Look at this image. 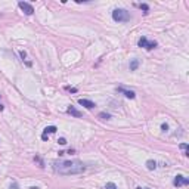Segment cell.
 Listing matches in <instances>:
<instances>
[{
	"label": "cell",
	"instance_id": "obj_3",
	"mask_svg": "<svg viewBox=\"0 0 189 189\" xmlns=\"http://www.w3.org/2000/svg\"><path fill=\"white\" fill-rule=\"evenodd\" d=\"M138 45H139V47H143L146 50H152L154 47H157V41H149L146 37H140Z\"/></svg>",
	"mask_w": 189,
	"mask_h": 189
},
{
	"label": "cell",
	"instance_id": "obj_20",
	"mask_svg": "<svg viewBox=\"0 0 189 189\" xmlns=\"http://www.w3.org/2000/svg\"><path fill=\"white\" fill-rule=\"evenodd\" d=\"M136 189H149V188H136Z\"/></svg>",
	"mask_w": 189,
	"mask_h": 189
},
{
	"label": "cell",
	"instance_id": "obj_8",
	"mask_svg": "<svg viewBox=\"0 0 189 189\" xmlns=\"http://www.w3.org/2000/svg\"><path fill=\"white\" fill-rule=\"evenodd\" d=\"M78 104L81 106H84V108H87V109H93L94 108V104L89 99H78Z\"/></svg>",
	"mask_w": 189,
	"mask_h": 189
},
{
	"label": "cell",
	"instance_id": "obj_13",
	"mask_svg": "<svg viewBox=\"0 0 189 189\" xmlns=\"http://www.w3.org/2000/svg\"><path fill=\"white\" fill-rule=\"evenodd\" d=\"M139 7L142 9V11H145V13H146V12L149 11V6H148V5H145V3H143V5H139Z\"/></svg>",
	"mask_w": 189,
	"mask_h": 189
},
{
	"label": "cell",
	"instance_id": "obj_17",
	"mask_svg": "<svg viewBox=\"0 0 189 189\" xmlns=\"http://www.w3.org/2000/svg\"><path fill=\"white\" fill-rule=\"evenodd\" d=\"M67 90L72 92V93H75V92H77V89H75V87H67Z\"/></svg>",
	"mask_w": 189,
	"mask_h": 189
},
{
	"label": "cell",
	"instance_id": "obj_15",
	"mask_svg": "<svg viewBox=\"0 0 189 189\" xmlns=\"http://www.w3.org/2000/svg\"><path fill=\"white\" fill-rule=\"evenodd\" d=\"M99 117H100V118H104V120H108V118H109V114H105V112H100V114H99Z\"/></svg>",
	"mask_w": 189,
	"mask_h": 189
},
{
	"label": "cell",
	"instance_id": "obj_5",
	"mask_svg": "<svg viewBox=\"0 0 189 189\" xmlns=\"http://www.w3.org/2000/svg\"><path fill=\"white\" fill-rule=\"evenodd\" d=\"M173 185L174 186H183V185H189V179L185 177V176H182V174H177L176 177H174V180H173Z\"/></svg>",
	"mask_w": 189,
	"mask_h": 189
},
{
	"label": "cell",
	"instance_id": "obj_4",
	"mask_svg": "<svg viewBox=\"0 0 189 189\" xmlns=\"http://www.w3.org/2000/svg\"><path fill=\"white\" fill-rule=\"evenodd\" d=\"M18 6L21 7V11H22L25 15H33L34 7L30 5V3H27V2H19V3H18Z\"/></svg>",
	"mask_w": 189,
	"mask_h": 189
},
{
	"label": "cell",
	"instance_id": "obj_7",
	"mask_svg": "<svg viewBox=\"0 0 189 189\" xmlns=\"http://www.w3.org/2000/svg\"><path fill=\"white\" fill-rule=\"evenodd\" d=\"M117 90L120 92V93H123L126 98H128V99H134L136 98V94H134L133 90H126L124 87H117Z\"/></svg>",
	"mask_w": 189,
	"mask_h": 189
},
{
	"label": "cell",
	"instance_id": "obj_10",
	"mask_svg": "<svg viewBox=\"0 0 189 189\" xmlns=\"http://www.w3.org/2000/svg\"><path fill=\"white\" fill-rule=\"evenodd\" d=\"M139 67V61L138 59H133V61L130 62V71H136Z\"/></svg>",
	"mask_w": 189,
	"mask_h": 189
},
{
	"label": "cell",
	"instance_id": "obj_18",
	"mask_svg": "<svg viewBox=\"0 0 189 189\" xmlns=\"http://www.w3.org/2000/svg\"><path fill=\"white\" fill-rule=\"evenodd\" d=\"M161 128H162V130H164V132H167V128H168V127H167V124H162V126H161Z\"/></svg>",
	"mask_w": 189,
	"mask_h": 189
},
{
	"label": "cell",
	"instance_id": "obj_9",
	"mask_svg": "<svg viewBox=\"0 0 189 189\" xmlns=\"http://www.w3.org/2000/svg\"><path fill=\"white\" fill-rule=\"evenodd\" d=\"M67 112H68V114H71V115H74V117H77V118H80L81 115H83V114L78 111V109H75L74 106H70V108L67 109Z\"/></svg>",
	"mask_w": 189,
	"mask_h": 189
},
{
	"label": "cell",
	"instance_id": "obj_2",
	"mask_svg": "<svg viewBox=\"0 0 189 189\" xmlns=\"http://www.w3.org/2000/svg\"><path fill=\"white\" fill-rule=\"evenodd\" d=\"M112 19L115 22H127V21H130V13L126 9H114L112 11Z\"/></svg>",
	"mask_w": 189,
	"mask_h": 189
},
{
	"label": "cell",
	"instance_id": "obj_14",
	"mask_svg": "<svg viewBox=\"0 0 189 189\" xmlns=\"http://www.w3.org/2000/svg\"><path fill=\"white\" fill-rule=\"evenodd\" d=\"M105 189H117V186H115L114 183H111V182H109V183H106Z\"/></svg>",
	"mask_w": 189,
	"mask_h": 189
},
{
	"label": "cell",
	"instance_id": "obj_1",
	"mask_svg": "<svg viewBox=\"0 0 189 189\" xmlns=\"http://www.w3.org/2000/svg\"><path fill=\"white\" fill-rule=\"evenodd\" d=\"M52 167H53V172L59 173L62 176L80 174L86 170V166L78 160H70V161H58L56 160V161L52 162Z\"/></svg>",
	"mask_w": 189,
	"mask_h": 189
},
{
	"label": "cell",
	"instance_id": "obj_11",
	"mask_svg": "<svg viewBox=\"0 0 189 189\" xmlns=\"http://www.w3.org/2000/svg\"><path fill=\"white\" fill-rule=\"evenodd\" d=\"M146 167H148L149 170H154V168L157 167V162L152 161V160H148V161H146Z\"/></svg>",
	"mask_w": 189,
	"mask_h": 189
},
{
	"label": "cell",
	"instance_id": "obj_12",
	"mask_svg": "<svg viewBox=\"0 0 189 189\" xmlns=\"http://www.w3.org/2000/svg\"><path fill=\"white\" fill-rule=\"evenodd\" d=\"M179 146H180V149H182V151H183V152H185V155H189L188 145H186V143H180V145H179Z\"/></svg>",
	"mask_w": 189,
	"mask_h": 189
},
{
	"label": "cell",
	"instance_id": "obj_16",
	"mask_svg": "<svg viewBox=\"0 0 189 189\" xmlns=\"http://www.w3.org/2000/svg\"><path fill=\"white\" fill-rule=\"evenodd\" d=\"M58 143H59V145H65V143H67V140L64 139V138H61V139L58 140Z\"/></svg>",
	"mask_w": 189,
	"mask_h": 189
},
{
	"label": "cell",
	"instance_id": "obj_6",
	"mask_svg": "<svg viewBox=\"0 0 189 189\" xmlns=\"http://www.w3.org/2000/svg\"><path fill=\"white\" fill-rule=\"evenodd\" d=\"M56 130H58V128H56L55 126H49V127H46L45 130H43V133H41V139H43V140H47L49 134L56 133Z\"/></svg>",
	"mask_w": 189,
	"mask_h": 189
},
{
	"label": "cell",
	"instance_id": "obj_19",
	"mask_svg": "<svg viewBox=\"0 0 189 189\" xmlns=\"http://www.w3.org/2000/svg\"><path fill=\"white\" fill-rule=\"evenodd\" d=\"M3 109H5V106H3L2 104H0V111H3Z\"/></svg>",
	"mask_w": 189,
	"mask_h": 189
}]
</instances>
